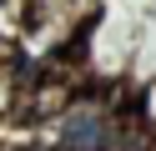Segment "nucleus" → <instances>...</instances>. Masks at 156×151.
Masks as SVG:
<instances>
[]
</instances>
